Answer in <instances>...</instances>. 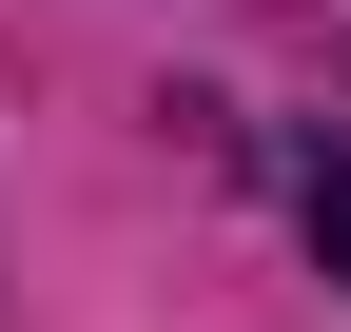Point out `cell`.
<instances>
[{
	"label": "cell",
	"mask_w": 351,
	"mask_h": 332,
	"mask_svg": "<svg viewBox=\"0 0 351 332\" xmlns=\"http://www.w3.org/2000/svg\"><path fill=\"white\" fill-rule=\"evenodd\" d=\"M293 215H313V254H332V294H351V137L313 156V176H293Z\"/></svg>",
	"instance_id": "1"
}]
</instances>
